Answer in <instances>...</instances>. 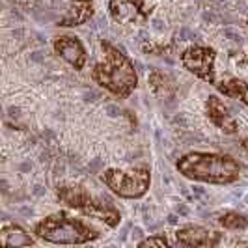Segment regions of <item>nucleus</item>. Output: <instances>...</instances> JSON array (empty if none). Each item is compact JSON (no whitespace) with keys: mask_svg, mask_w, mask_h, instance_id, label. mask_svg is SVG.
Wrapping results in <instances>:
<instances>
[{"mask_svg":"<svg viewBox=\"0 0 248 248\" xmlns=\"http://www.w3.org/2000/svg\"><path fill=\"white\" fill-rule=\"evenodd\" d=\"M2 247H34V239L17 224H4L0 232Z\"/></svg>","mask_w":248,"mask_h":248,"instance_id":"obj_10","label":"nucleus"},{"mask_svg":"<svg viewBox=\"0 0 248 248\" xmlns=\"http://www.w3.org/2000/svg\"><path fill=\"white\" fill-rule=\"evenodd\" d=\"M75 2H78V4H90L92 0H75Z\"/></svg>","mask_w":248,"mask_h":248,"instance_id":"obj_17","label":"nucleus"},{"mask_svg":"<svg viewBox=\"0 0 248 248\" xmlns=\"http://www.w3.org/2000/svg\"><path fill=\"white\" fill-rule=\"evenodd\" d=\"M177 172L188 179L211 183V185H230L235 183L241 175V164L230 157L220 153H203L194 151L183 155L177 164Z\"/></svg>","mask_w":248,"mask_h":248,"instance_id":"obj_1","label":"nucleus"},{"mask_svg":"<svg viewBox=\"0 0 248 248\" xmlns=\"http://www.w3.org/2000/svg\"><path fill=\"white\" fill-rule=\"evenodd\" d=\"M168 245H170V243H168V239L164 235L148 237V239H144V241L138 243V247H168Z\"/></svg>","mask_w":248,"mask_h":248,"instance_id":"obj_15","label":"nucleus"},{"mask_svg":"<svg viewBox=\"0 0 248 248\" xmlns=\"http://www.w3.org/2000/svg\"><path fill=\"white\" fill-rule=\"evenodd\" d=\"M243 148L247 149V153H248V138H247V140H243Z\"/></svg>","mask_w":248,"mask_h":248,"instance_id":"obj_16","label":"nucleus"},{"mask_svg":"<svg viewBox=\"0 0 248 248\" xmlns=\"http://www.w3.org/2000/svg\"><path fill=\"white\" fill-rule=\"evenodd\" d=\"M101 181L120 198L138 200L149 190L151 185V170L149 166H135L129 170L108 168L101 175Z\"/></svg>","mask_w":248,"mask_h":248,"instance_id":"obj_5","label":"nucleus"},{"mask_svg":"<svg viewBox=\"0 0 248 248\" xmlns=\"http://www.w3.org/2000/svg\"><path fill=\"white\" fill-rule=\"evenodd\" d=\"M34 233L52 245H86L101 237L97 228L63 211L49 215L43 220H39L34 228Z\"/></svg>","mask_w":248,"mask_h":248,"instance_id":"obj_3","label":"nucleus"},{"mask_svg":"<svg viewBox=\"0 0 248 248\" xmlns=\"http://www.w3.org/2000/svg\"><path fill=\"white\" fill-rule=\"evenodd\" d=\"M215 60H217V52L211 47H190L183 50L181 54V63L188 73L196 75L198 78L217 84V77H215Z\"/></svg>","mask_w":248,"mask_h":248,"instance_id":"obj_6","label":"nucleus"},{"mask_svg":"<svg viewBox=\"0 0 248 248\" xmlns=\"http://www.w3.org/2000/svg\"><path fill=\"white\" fill-rule=\"evenodd\" d=\"M101 49L105 52V60L93 67V80L116 97L127 99L138 84L135 63L129 60L124 50L114 47L108 41H103Z\"/></svg>","mask_w":248,"mask_h":248,"instance_id":"obj_2","label":"nucleus"},{"mask_svg":"<svg viewBox=\"0 0 248 248\" xmlns=\"http://www.w3.org/2000/svg\"><path fill=\"white\" fill-rule=\"evenodd\" d=\"M110 13L118 23H127L133 21L137 15H142L131 0H110Z\"/></svg>","mask_w":248,"mask_h":248,"instance_id":"obj_12","label":"nucleus"},{"mask_svg":"<svg viewBox=\"0 0 248 248\" xmlns=\"http://www.w3.org/2000/svg\"><path fill=\"white\" fill-rule=\"evenodd\" d=\"M56 196H58V200L62 202L63 205L71 207L75 211H80L82 215L90 217V218H97V220L107 224L108 228H116L122 220L120 211L112 205L108 200L93 196L92 192H88L84 186H58Z\"/></svg>","mask_w":248,"mask_h":248,"instance_id":"obj_4","label":"nucleus"},{"mask_svg":"<svg viewBox=\"0 0 248 248\" xmlns=\"http://www.w3.org/2000/svg\"><path fill=\"white\" fill-rule=\"evenodd\" d=\"M218 224L226 230H232V232H243L248 228V218L237 211H228L218 218Z\"/></svg>","mask_w":248,"mask_h":248,"instance_id":"obj_13","label":"nucleus"},{"mask_svg":"<svg viewBox=\"0 0 248 248\" xmlns=\"http://www.w3.org/2000/svg\"><path fill=\"white\" fill-rule=\"evenodd\" d=\"M217 90L224 93L226 97H232V99H239L243 105L248 107V84L241 78H230L226 82H220V84H215Z\"/></svg>","mask_w":248,"mask_h":248,"instance_id":"obj_11","label":"nucleus"},{"mask_svg":"<svg viewBox=\"0 0 248 248\" xmlns=\"http://www.w3.org/2000/svg\"><path fill=\"white\" fill-rule=\"evenodd\" d=\"M175 241L181 247H217L220 243V233L190 224L175 232Z\"/></svg>","mask_w":248,"mask_h":248,"instance_id":"obj_7","label":"nucleus"},{"mask_svg":"<svg viewBox=\"0 0 248 248\" xmlns=\"http://www.w3.org/2000/svg\"><path fill=\"white\" fill-rule=\"evenodd\" d=\"M205 110H207V118L211 120L215 127H218L226 135H235L237 133V122L233 118L232 110L224 105V101L217 95H209L207 103H205Z\"/></svg>","mask_w":248,"mask_h":248,"instance_id":"obj_8","label":"nucleus"},{"mask_svg":"<svg viewBox=\"0 0 248 248\" xmlns=\"http://www.w3.org/2000/svg\"><path fill=\"white\" fill-rule=\"evenodd\" d=\"M92 15H93L92 6H90V4H82V6L75 8V12L69 13L65 19H62L58 26H78V25H82V23H86Z\"/></svg>","mask_w":248,"mask_h":248,"instance_id":"obj_14","label":"nucleus"},{"mask_svg":"<svg viewBox=\"0 0 248 248\" xmlns=\"http://www.w3.org/2000/svg\"><path fill=\"white\" fill-rule=\"evenodd\" d=\"M54 50L67 63H71L77 71H80L86 63V49L80 39L75 36H60L54 39Z\"/></svg>","mask_w":248,"mask_h":248,"instance_id":"obj_9","label":"nucleus"}]
</instances>
